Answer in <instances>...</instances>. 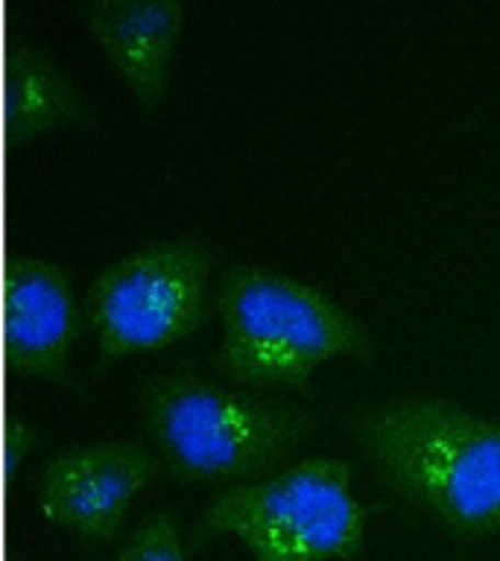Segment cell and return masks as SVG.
<instances>
[{
	"label": "cell",
	"mask_w": 500,
	"mask_h": 561,
	"mask_svg": "<svg viewBox=\"0 0 500 561\" xmlns=\"http://www.w3.org/2000/svg\"><path fill=\"white\" fill-rule=\"evenodd\" d=\"M82 561H94V559H82Z\"/></svg>",
	"instance_id": "7c38bea8"
},
{
	"label": "cell",
	"mask_w": 500,
	"mask_h": 561,
	"mask_svg": "<svg viewBox=\"0 0 500 561\" xmlns=\"http://www.w3.org/2000/svg\"><path fill=\"white\" fill-rule=\"evenodd\" d=\"M349 424L404 497L459 533L500 529V421L442 394H398Z\"/></svg>",
	"instance_id": "6da1fadb"
},
{
	"label": "cell",
	"mask_w": 500,
	"mask_h": 561,
	"mask_svg": "<svg viewBox=\"0 0 500 561\" xmlns=\"http://www.w3.org/2000/svg\"><path fill=\"white\" fill-rule=\"evenodd\" d=\"M351 462L314 454L217 491L200 533L226 529L258 561H328L351 556L366 533V506L351 491Z\"/></svg>",
	"instance_id": "277c9868"
},
{
	"label": "cell",
	"mask_w": 500,
	"mask_h": 561,
	"mask_svg": "<svg viewBox=\"0 0 500 561\" xmlns=\"http://www.w3.org/2000/svg\"><path fill=\"white\" fill-rule=\"evenodd\" d=\"M117 561H188L173 506H152L123 543Z\"/></svg>",
	"instance_id": "30bf717a"
},
{
	"label": "cell",
	"mask_w": 500,
	"mask_h": 561,
	"mask_svg": "<svg viewBox=\"0 0 500 561\" xmlns=\"http://www.w3.org/2000/svg\"><path fill=\"white\" fill-rule=\"evenodd\" d=\"M33 424L21 415H12L9 421V430H7V445H9V465H15V459L24 454L30 442H33Z\"/></svg>",
	"instance_id": "8fae6325"
},
{
	"label": "cell",
	"mask_w": 500,
	"mask_h": 561,
	"mask_svg": "<svg viewBox=\"0 0 500 561\" xmlns=\"http://www.w3.org/2000/svg\"><path fill=\"white\" fill-rule=\"evenodd\" d=\"M217 307V363L237 380L305 383L316 363L375 348L366 324L328 289L258 263L223 272Z\"/></svg>",
	"instance_id": "7a4b0ae2"
},
{
	"label": "cell",
	"mask_w": 500,
	"mask_h": 561,
	"mask_svg": "<svg viewBox=\"0 0 500 561\" xmlns=\"http://www.w3.org/2000/svg\"><path fill=\"white\" fill-rule=\"evenodd\" d=\"M86 94L50 53L30 38H12L7 53V129L26 138L47 126L88 117Z\"/></svg>",
	"instance_id": "9c48e42d"
},
{
	"label": "cell",
	"mask_w": 500,
	"mask_h": 561,
	"mask_svg": "<svg viewBox=\"0 0 500 561\" xmlns=\"http://www.w3.org/2000/svg\"><path fill=\"white\" fill-rule=\"evenodd\" d=\"M82 328L65 266L30 252H9L3 280V345L21 375L56 377Z\"/></svg>",
	"instance_id": "52a82bcc"
},
{
	"label": "cell",
	"mask_w": 500,
	"mask_h": 561,
	"mask_svg": "<svg viewBox=\"0 0 500 561\" xmlns=\"http://www.w3.org/2000/svg\"><path fill=\"white\" fill-rule=\"evenodd\" d=\"M211 252L196 237L152 240L114 257L86 293V316L103 357L156 348L208 316Z\"/></svg>",
	"instance_id": "5b68a950"
},
{
	"label": "cell",
	"mask_w": 500,
	"mask_h": 561,
	"mask_svg": "<svg viewBox=\"0 0 500 561\" xmlns=\"http://www.w3.org/2000/svg\"><path fill=\"white\" fill-rule=\"evenodd\" d=\"M182 0H94L86 15L94 38L112 56L144 103H156L167 85Z\"/></svg>",
	"instance_id": "ba28073f"
},
{
	"label": "cell",
	"mask_w": 500,
	"mask_h": 561,
	"mask_svg": "<svg viewBox=\"0 0 500 561\" xmlns=\"http://www.w3.org/2000/svg\"><path fill=\"white\" fill-rule=\"evenodd\" d=\"M161 456L138 438L68 445L38 471V506L50 520L88 538H112L132 497L158 473Z\"/></svg>",
	"instance_id": "8992f818"
},
{
	"label": "cell",
	"mask_w": 500,
	"mask_h": 561,
	"mask_svg": "<svg viewBox=\"0 0 500 561\" xmlns=\"http://www.w3.org/2000/svg\"><path fill=\"white\" fill-rule=\"evenodd\" d=\"M144 415L170 471L196 480L270 473L310 427L305 407L235 389L191 366L149 380Z\"/></svg>",
	"instance_id": "3957f363"
}]
</instances>
